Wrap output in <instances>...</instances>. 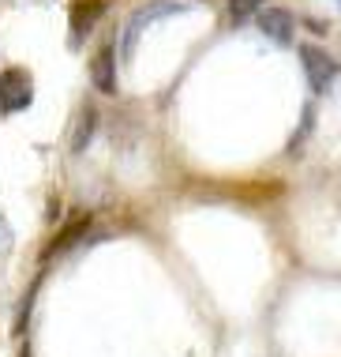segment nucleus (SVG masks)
<instances>
[{"instance_id": "obj_7", "label": "nucleus", "mask_w": 341, "mask_h": 357, "mask_svg": "<svg viewBox=\"0 0 341 357\" xmlns=\"http://www.w3.org/2000/svg\"><path fill=\"white\" fill-rule=\"evenodd\" d=\"M86 226H90V215H75L72 222H68V226L61 229V234H56L53 241H49V245L42 248V259H53V256H61V252H68V248L75 245V241H79L83 234H86Z\"/></svg>"}, {"instance_id": "obj_6", "label": "nucleus", "mask_w": 341, "mask_h": 357, "mask_svg": "<svg viewBox=\"0 0 341 357\" xmlns=\"http://www.w3.org/2000/svg\"><path fill=\"white\" fill-rule=\"evenodd\" d=\"M90 79L94 86L102 94H113L116 91V50H113V42H105L102 50L94 53V61H90Z\"/></svg>"}, {"instance_id": "obj_4", "label": "nucleus", "mask_w": 341, "mask_h": 357, "mask_svg": "<svg viewBox=\"0 0 341 357\" xmlns=\"http://www.w3.org/2000/svg\"><path fill=\"white\" fill-rule=\"evenodd\" d=\"M109 0H75L72 4V45H83L90 31L97 26V19L105 15Z\"/></svg>"}, {"instance_id": "obj_3", "label": "nucleus", "mask_w": 341, "mask_h": 357, "mask_svg": "<svg viewBox=\"0 0 341 357\" xmlns=\"http://www.w3.org/2000/svg\"><path fill=\"white\" fill-rule=\"evenodd\" d=\"M300 61H304V75H308L311 91H315V94H326L330 83H334L338 72H341L338 61H334L326 50H319V45H304V50H300Z\"/></svg>"}, {"instance_id": "obj_9", "label": "nucleus", "mask_w": 341, "mask_h": 357, "mask_svg": "<svg viewBox=\"0 0 341 357\" xmlns=\"http://www.w3.org/2000/svg\"><path fill=\"white\" fill-rule=\"evenodd\" d=\"M262 4H267V0H229V8H225L229 23H244V19H251Z\"/></svg>"}, {"instance_id": "obj_1", "label": "nucleus", "mask_w": 341, "mask_h": 357, "mask_svg": "<svg viewBox=\"0 0 341 357\" xmlns=\"http://www.w3.org/2000/svg\"><path fill=\"white\" fill-rule=\"evenodd\" d=\"M34 102V79L26 68H4L0 72V117L23 113Z\"/></svg>"}, {"instance_id": "obj_10", "label": "nucleus", "mask_w": 341, "mask_h": 357, "mask_svg": "<svg viewBox=\"0 0 341 357\" xmlns=\"http://www.w3.org/2000/svg\"><path fill=\"white\" fill-rule=\"evenodd\" d=\"M19 357H31V354H26V350H23V354H19Z\"/></svg>"}, {"instance_id": "obj_5", "label": "nucleus", "mask_w": 341, "mask_h": 357, "mask_svg": "<svg viewBox=\"0 0 341 357\" xmlns=\"http://www.w3.org/2000/svg\"><path fill=\"white\" fill-rule=\"evenodd\" d=\"M255 23H259V31L270 38V42H278V45H289L292 42V15L285 12V8H259L255 12Z\"/></svg>"}, {"instance_id": "obj_2", "label": "nucleus", "mask_w": 341, "mask_h": 357, "mask_svg": "<svg viewBox=\"0 0 341 357\" xmlns=\"http://www.w3.org/2000/svg\"><path fill=\"white\" fill-rule=\"evenodd\" d=\"M180 12H188V4H180V0H150V4H139V12H132L128 26H124V56L132 53L135 38H139L150 23H158L165 15H180Z\"/></svg>"}, {"instance_id": "obj_8", "label": "nucleus", "mask_w": 341, "mask_h": 357, "mask_svg": "<svg viewBox=\"0 0 341 357\" xmlns=\"http://www.w3.org/2000/svg\"><path fill=\"white\" fill-rule=\"evenodd\" d=\"M94 121H97L94 105H86V109H83V124L75 128V139H72V151H75V154H79L86 143H90V136H94Z\"/></svg>"}]
</instances>
